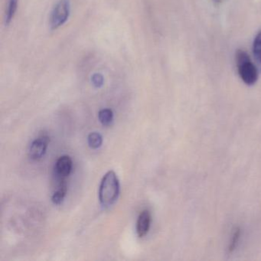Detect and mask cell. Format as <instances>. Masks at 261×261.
Here are the masks:
<instances>
[{"label": "cell", "instance_id": "cell-2", "mask_svg": "<svg viewBox=\"0 0 261 261\" xmlns=\"http://www.w3.org/2000/svg\"><path fill=\"white\" fill-rule=\"evenodd\" d=\"M236 62L241 80L247 85H254L258 80V70L248 53L245 51L238 50L236 53Z\"/></svg>", "mask_w": 261, "mask_h": 261}, {"label": "cell", "instance_id": "cell-5", "mask_svg": "<svg viewBox=\"0 0 261 261\" xmlns=\"http://www.w3.org/2000/svg\"><path fill=\"white\" fill-rule=\"evenodd\" d=\"M72 166L73 163L70 156L66 155L61 156L56 162V167H55L57 179L59 180L66 179V178L71 173Z\"/></svg>", "mask_w": 261, "mask_h": 261}, {"label": "cell", "instance_id": "cell-7", "mask_svg": "<svg viewBox=\"0 0 261 261\" xmlns=\"http://www.w3.org/2000/svg\"><path fill=\"white\" fill-rule=\"evenodd\" d=\"M59 186L58 188L57 191L54 193L52 196V202L55 204H61L62 201H64L65 197L66 194H67V186L66 179H62L59 180Z\"/></svg>", "mask_w": 261, "mask_h": 261}, {"label": "cell", "instance_id": "cell-6", "mask_svg": "<svg viewBox=\"0 0 261 261\" xmlns=\"http://www.w3.org/2000/svg\"><path fill=\"white\" fill-rule=\"evenodd\" d=\"M152 222V216L148 210H144L139 214L136 222V233L139 238H143L147 235Z\"/></svg>", "mask_w": 261, "mask_h": 261}, {"label": "cell", "instance_id": "cell-10", "mask_svg": "<svg viewBox=\"0 0 261 261\" xmlns=\"http://www.w3.org/2000/svg\"><path fill=\"white\" fill-rule=\"evenodd\" d=\"M98 119L104 126H110L114 121V113L112 110L104 108L98 113Z\"/></svg>", "mask_w": 261, "mask_h": 261}, {"label": "cell", "instance_id": "cell-8", "mask_svg": "<svg viewBox=\"0 0 261 261\" xmlns=\"http://www.w3.org/2000/svg\"><path fill=\"white\" fill-rule=\"evenodd\" d=\"M18 3H19V0H8L6 12H5V25H9L13 19L17 8H18Z\"/></svg>", "mask_w": 261, "mask_h": 261}, {"label": "cell", "instance_id": "cell-13", "mask_svg": "<svg viewBox=\"0 0 261 261\" xmlns=\"http://www.w3.org/2000/svg\"><path fill=\"white\" fill-rule=\"evenodd\" d=\"M240 231H237L235 232V235L233 237L232 243H231V246L229 248V251H231L232 250L235 249L236 247L237 243H238V239H239Z\"/></svg>", "mask_w": 261, "mask_h": 261}, {"label": "cell", "instance_id": "cell-3", "mask_svg": "<svg viewBox=\"0 0 261 261\" xmlns=\"http://www.w3.org/2000/svg\"><path fill=\"white\" fill-rule=\"evenodd\" d=\"M70 14V0H59L52 8L49 18V26L56 30L66 23Z\"/></svg>", "mask_w": 261, "mask_h": 261}, {"label": "cell", "instance_id": "cell-1", "mask_svg": "<svg viewBox=\"0 0 261 261\" xmlns=\"http://www.w3.org/2000/svg\"><path fill=\"white\" fill-rule=\"evenodd\" d=\"M121 191L119 179L114 171H108L101 180L99 189V200L104 208L112 206L118 201Z\"/></svg>", "mask_w": 261, "mask_h": 261}, {"label": "cell", "instance_id": "cell-4", "mask_svg": "<svg viewBox=\"0 0 261 261\" xmlns=\"http://www.w3.org/2000/svg\"><path fill=\"white\" fill-rule=\"evenodd\" d=\"M49 142H50V138L46 135H42L36 138L29 147V158L32 160H39L42 159L46 154Z\"/></svg>", "mask_w": 261, "mask_h": 261}, {"label": "cell", "instance_id": "cell-14", "mask_svg": "<svg viewBox=\"0 0 261 261\" xmlns=\"http://www.w3.org/2000/svg\"><path fill=\"white\" fill-rule=\"evenodd\" d=\"M214 2H221V0H214Z\"/></svg>", "mask_w": 261, "mask_h": 261}, {"label": "cell", "instance_id": "cell-11", "mask_svg": "<svg viewBox=\"0 0 261 261\" xmlns=\"http://www.w3.org/2000/svg\"><path fill=\"white\" fill-rule=\"evenodd\" d=\"M87 142L91 149H98L103 143V137L99 132H94L89 134Z\"/></svg>", "mask_w": 261, "mask_h": 261}, {"label": "cell", "instance_id": "cell-12", "mask_svg": "<svg viewBox=\"0 0 261 261\" xmlns=\"http://www.w3.org/2000/svg\"><path fill=\"white\" fill-rule=\"evenodd\" d=\"M91 82L94 87L100 88L104 85V77H103L102 74L96 73V74H93L92 77H91Z\"/></svg>", "mask_w": 261, "mask_h": 261}, {"label": "cell", "instance_id": "cell-9", "mask_svg": "<svg viewBox=\"0 0 261 261\" xmlns=\"http://www.w3.org/2000/svg\"><path fill=\"white\" fill-rule=\"evenodd\" d=\"M253 54L257 64L261 70V31L257 35L254 41Z\"/></svg>", "mask_w": 261, "mask_h": 261}]
</instances>
